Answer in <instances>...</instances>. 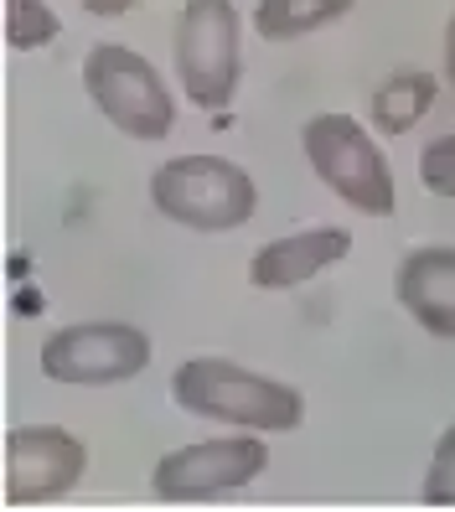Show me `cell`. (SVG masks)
Here are the masks:
<instances>
[{"instance_id":"obj_1","label":"cell","mask_w":455,"mask_h":512,"mask_svg":"<svg viewBox=\"0 0 455 512\" xmlns=\"http://www.w3.org/2000/svg\"><path fill=\"white\" fill-rule=\"evenodd\" d=\"M171 399L181 404V414L218 419L228 430H254V435H290L306 419L300 388L264 378L244 363H228V357H187L171 373Z\"/></svg>"},{"instance_id":"obj_2","label":"cell","mask_w":455,"mask_h":512,"mask_svg":"<svg viewBox=\"0 0 455 512\" xmlns=\"http://www.w3.org/2000/svg\"><path fill=\"white\" fill-rule=\"evenodd\" d=\"M150 202H156L161 218L192 233H228L254 218L259 187L244 166L223 156H176L161 161L150 176Z\"/></svg>"},{"instance_id":"obj_3","label":"cell","mask_w":455,"mask_h":512,"mask_svg":"<svg viewBox=\"0 0 455 512\" xmlns=\"http://www.w3.org/2000/svg\"><path fill=\"white\" fill-rule=\"evenodd\" d=\"M244 26L233 0H187L176 21V78L197 109H228L244 78Z\"/></svg>"},{"instance_id":"obj_4","label":"cell","mask_w":455,"mask_h":512,"mask_svg":"<svg viewBox=\"0 0 455 512\" xmlns=\"http://www.w3.org/2000/svg\"><path fill=\"white\" fill-rule=\"evenodd\" d=\"M83 88L94 109L130 140H166L176 125V104L161 73L119 42H99L83 57Z\"/></svg>"},{"instance_id":"obj_5","label":"cell","mask_w":455,"mask_h":512,"mask_svg":"<svg viewBox=\"0 0 455 512\" xmlns=\"http://www.w3.org/2000/svg\"><path fill=\"white\" fill-rule=\"evenodd\" d=\"M300 145H306L311 171L347 207H357V213H368V218H388L393 213V171L383 161L378 140L362 130L352 114H316V119H306Z\"/></svg>"},{"instance_id":"obj_6","label":"cell","mask_w":455,"mask_h":512,"mask_svg":"<svg viewBox=\"0 0 455 512\" xmlns=\"http://www.w3.org/2000/svg\"><path fill=\"white\" fill-rule=\"evenodd\" d=\"M37 368L42 378L73 383V388L130 383L150 368V337L130 321H73V326H57L42 342Z\"/></svg>"},{"instance_id":"obj_7","label":"cell","mask_w":455,"mask_h":512,"mask_svg":"<svg viewBox=\"0 0 455 512\" xmlns=\"http://www.w3.org/2000/svg\"><path fill=\"white\" fill-rule=\"evenodd\" d=\"M269 466V450L254 430H233L218 440H197V445H181L171 456L156 461L150 471V497L161 502H207V497H228L238 487Z\"/></svg>"},{"instance_id":"obj_8","label":"cell","mask_w":455,"mask_h":512,"mask_svg":"<svg viewBox=\"0 0 455 512\" xmlns=\"http://www.w3.org/2000/svg\"><path fill=\"white\" fill-rule=\"evenodd\" d=\"M88 471V445L63 425H16L6 435V507L68 497Z\"/></svg>"},{"instance_id":"obj_9","label":"cell","mask_w":455,"mask_h":512,"mask_svg":"<svg viewBox=\"0 0 455 512\" xmlns=\"http://www.w3.org/2000/svg\"><path fill=\"white\" fill-rule=\"evenodd\" d=\"M393 300L440 342H455V249L424 244L393 269Z\"/></svg>"},{"instance_id":"obj_10","label":"cell","mask_w":455,"mask_h":512,"mask_svg":"<svg viewBox=\"0 0 455 512\" xmlns=\"http://www.w3.org/2000/svg\"><path fill=\"white\" fill-rule=\"evenodd\" d=\"M352 254V233L347 228H300L269 244L249 259V285L254 290H300L306 280H316L321 269L342 264Z\"/></svg>"},{"instance_id":"obj_11","label":"cell","mask_w":455,"mask_h":512,"mask_svg":"<svg viewBox=\"0 0 455 512\" xmlns=\"http://www.w3.org/2000/svg\"><path fill=\"white\" fill-rule=\"evenodd\" d=\"M440 94V78L435 73H419V68H399V73H388L378 88H373V99H368V119H373V130L378 135H409L424 109L435 104Z\"/></svg>"},{"instance_id":"obj_12","label":"cell","mask_w":455,"mask_h":512,"mask_svg":"<svg viewBox=\"0 0 455 512\" xmlns=\"http://www.w3.org/2000/svg\"><path fill=\"white\" fill-rule=\"evenodd\" d=\"M357 0H259L254 6V32L269 42H295V37H311L321 26L342 21Z\"/></svg>"},{"instance_id":"obj_13","label":"cell","mask_w":455,"mask_h":512,"mask_svg":"<svg viewBox=\"0 0 455 512\" xmlns=\"http://www.w3.org/2000/svg\"><path fill=\"white\" fill-rule=\"evenodd\" d=\"M63 37V21L47 0H6V42L16 52H42Z\"/></svg>"},{"instance_id":"obj_14","label":"cell","mask_w":455,"mask_h":512,"mask_svg":"<svg viewBox=\"0 0 455 512\" xmlns=\"http://www.w3.org/2000/svg\"><path fill=\"white\" fill-rule=\"evenodd\" d=\"M419 502L424 507H455V419L445 425V435L435 440V456H430V471H424Z\"/></svg>"},{"instance_id":"obj_15","label":"cell","mask_w":455,"mask_h":512,"mask_svg":"<svg viewBox=\"0 0 455 512\" xmlns=\"http://www.w3.org/2000/svg\"><path fill=\"white\" fill-rule=\"evenodd\" d=\"M419 182L430 187L435 197H450V202H455V130L424 145V156H419Z\"/></svg>"},{"instance_id":"obj_16","label":"cell","mask_w":455,"mask_h":512,"mask_svg":"<svg viewBox=\"0 0 455 512\" xmlns=\"http://www.w3.org/2000/svg\"><path fill=\"white\" fill-rule=\"evenodd\" d=\"M78 6H83L88 16H99V21H114V16H125V11H135L140 0H78Z\"/></svg>"},{"instance_id":"obj_17","label":"cell","mask_w":455,"mask_h":512,"mask_svg":"<svg viewBox=\"0 0 455 512\" xmlns=\"http://www.w3.org/2000/svg\"><path fill=\"white\" fill-rule=\"evenodd\" d=\"M445 78L455 83V11H450V26H445Z\"/></svg>"}]
</instances>
